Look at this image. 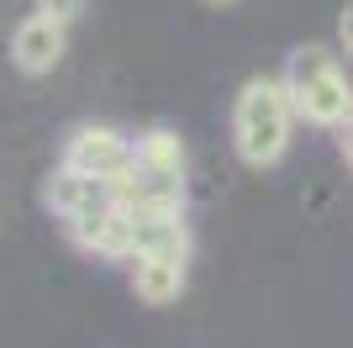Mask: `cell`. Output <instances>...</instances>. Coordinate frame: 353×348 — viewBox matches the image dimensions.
<instances>
[{"mask_svg":"<svg viewBox=\"0 0 353 348\" xmlns=\"http://www.w3.org/2000/svg\"><path fill=\"white\" fill-rule=\"evenodd\" d=\"M227 127H232V153L243 169L264 174L274 164H285V153L295 143V127H301V111H295L285 74H248L232 95Z\"/></svg>","mask_w":353,"mask_h":348,"instance_id":"obj_1","label":"cell"},{"mask_svg":"<svg viewBox=\"0 0 353 348\" xmlns=\"http://www.w3.org/2000/svg\"><path fill=\"white\" fill-rule=\"evenodd\" d=\"M353 64L338 53V43H301L285 53L280 74L295 95L301 127L311 132H343L353 116Z\"/></svg>","mask_w":353,"mask_h":348,"instance_id":"obj_2","label":"cell"},{"mask_svg":"<svg viewBox=\"0 0 353 348\" xmlns=\"http://www.w3.org/2000/svg\"><path fill=\"white\" fill-rule=\"evenodd\" d=\"M132 159H137V137L121 132L117 122H79V127H69V137L59 148V164L95 174L105 185H121L132 174Z\"/></svg>","mask_w":353,"mask_h":348,"instance_id":"obj_3","label":"cell"},{"mask_svg":"<svg viewBox=\"0 0 353 348\" xmlns=\"http://www.w3.org/2000/svg\"><path fill=\"white\" fill-rule=\"evenodd\" d=\"M63 238H69L85 259H101V264H132L137 248H143V222L127 211L121 201H111L105 211H95V217L74 222V227H63Z\"/></svg>","mask_w":353,"mask_h":348,"instance_id":"obj_4","label":"cell"},{"mask_svg":"<svg viewBox=\"0 0 353 348\" xmlns=\"http://www.w3.org/2000/svg\"><path fill=\"white\" fill-rule=\"evenodd\" d=\"M111 201H117V185H105L95 174H79V169H69V164H59V169L43 180V211L59 222V227H74V222L95 217V211H105Z\"/></svg>","mask_w":353,"mask_h":348,"instance_id":"obj_5","label":"cell"},{"mask_svg":"<svg viewBox=\"0 0 353 348\" xmlns=\"http://www.w3.org/2000/svg\"><path fill=\"white\" fill-rule=\"evenodd\" d=\"M63 58H69V27H63V21H53V16H43V11H27L11 27V69L16 74L43 79V74L59 69Z\"/></svg>","mask_w":353,"mask_h":348,"instance_id":"obj_6","label":"cell"},{"mask_svg":"<svg viewBox=\"0 0 353 348\" xmlns=\"http://www.w3.org/2000/svg\"><path fill=\"white\" fill-rule=\"evenodd\" d=\"M127 280H132V296L143 306H174L185 296V280H190V253H163V248H148L127 264Z\"/></svg>","mask_w":353,"mask_h":348,"instance_id":"obj_7","label":"cell"},{"mask_svg":"<svg viewBox=\"0 0 353 348\" xmlns=\"http://www.w3.org/2000/svg\"><path fill=\"white\" fill-rule=\"evenodd\" d=\"M132 174L148 180H174V185H190V148L174 127H143L137 132V159Z\"/></svg>","mask_w":353,"mask_h":348,"instance_id":"obj_8","label":"cell"},{"mask_svg":"<svg viewBox=\"0 0 353 348\" xmlns=\"http://www.w3.org/2000/svg\"><path fill=\"white\" fill-rule=\"evenodd\" d=\"M32 11H43V16H53V21H63V27H74V21L90 11V0H32Z\"/></svg>","mask_w":353,"mask_h":348,"instance_id":"obj_9","label":"cell"},{"mask_svg":"<svg viewBox=\"0 0 353 348\" xmlns=\"http://www.w3.org/2000/svg\"><path fill=\"white\" fill-rule=\"evenodd\" d=\"M338 53L353 64V0H348V6L338 11Z\"/></svg>","mask_w":353,"mask_h":348,"instance_id":"obj_10","label":"cell"},{"mask_svg":"<svg viewBox=\"0 0 353 348\" xmlns=\"http://www.w3.org/2000/svg\"><path fill=\"white\" fill-rule=\"evenodd\" d=\"M343 159L353 164V116H348V127H343Z\"/></svg>","mask_w":353,"mask_h":348,"instance_id":"obj_11","label":"cell"},{"mask_svg":"<svg viewBox=\"0 0 353 348\" xmlns=\"http://www.w3.org/2000/svg\"><path fill=\"white\" fill-rule=\"evenodd\" d=\"M201 6H211V11H237L243 0H201Z\"/></svg>","mask_w":353,"mask_h":348,"instance_id":"obj_12","label":"cell"}]
</instances>
